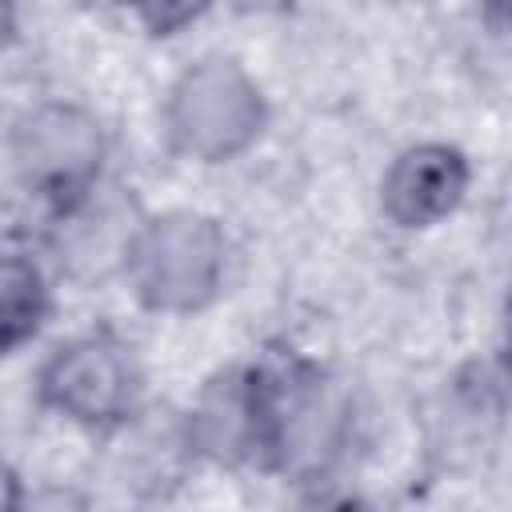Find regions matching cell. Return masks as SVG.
Wrapping results in <instances>:
<instances>
[{
	"label": "cell",
	"instance_id": "12",
	"mask_svg": "<svg viewBox=\"0 0 512 512\" xmlns=\"http://www.w3.org/2000/svg\"><path fill=\"white\" fill-rule=\"evenodd\" d=\"M76 4H112V0H76Z\"/></svg>",
	"mask_w": 512,
	"mask_h": 512
},
{
	"label": "cell",
	"instance_id": "2",
	"mask_svg": "<svg viewBox=\"0 0 512 512\" xmlns=\"http://www.w3.org/2000/svg\"><path fill=\"white\" fill-rule=\"evenodd\" d=\"M168 140L192 160H232L240 156L264 124L260 88L232 60H200L188 68L164 108Z\"/></svg>",
	"mask_w": 512,
	"mask_h": 512
},
{
	"label": "cell",
	"instance_id": "1",
	"mask_svg": "<svg viewBox=\"0 0 512 512\" xmlns=\"http://www.w3.org/2000/svg\"><path fill=\"white\" fill-rule=\"evenodd\" d=\"M124 268L152 312H196L224 280V236L208 216L164 212L128 236Z\"/></svg>",
	"mask_w": 512,
	"mask_h": 512
},
{
	"label": "cell",
	"instance_id": "5",
	"mask_svg": "<svg viewBox=\"0 0 512 512\" xmlns=\"http://www.w3.org/2000/svg\"><path fill=\"white\" fill-rule=\"evenodd\" d=\"M468 188V164L448 144H416L392 160L380 184L384 216L400 228H428L444 220Z\"/></svg>",
	"mask_w": 512,
	"mask_h": 512
},
{
	"label": "cell",
	"instance_id": "7",
	"mask_svg": "<svg viewBox=\"0 0 512 512\" xmlns=\"http://www.w3.org/2000/svg\"><path fill=\"white\" fill-rule=\"evenodd\" d=\"M44 280L32 260L0 256V348L36 332L44 316Z\"/></svg>",
	"mask_w": 512,
	"mask_h": 512
},
{
	"label": "cell",
	"instance_id": "10",
	"mask_svg": "<svg viewBox=\"0 0 512 512\" xmlns=\"http://www.w3.org/2000/svg\"><path fill=\"white\" fill-rule=\"evenodd\" d=\"M12 24H16L12 0H0V48H4V44H8V36H12Z\"/></svg>",
	"mask_w": 512,
	"mask_h": 512
},
{
	"label": "cell",
	"instance_id": "4",
	"mask_svg": "<svg viewBox=\"0 0 512 512\" xmlns=\"http://www.w3.org/2000/svg\"><path fill=\"white\" fill-rule=\"evenodd\" d=\"M40 388H44V400L64 416L80 424H112L132 404L136 372L120 344L104 336H88L60 348L48 360Z\"/></svg>",
	"mask_w": 512,
	"mask_h": 512
},
{
	"label": "cell",
	"instance_id": "3",
	"mask_svg": "<svg viewBox=\"0 0 512 512\" xmlns=\"http://www.w3.org/2000/svg\"><path fill=\"white\" fill-rule=\"evenodd\" d=\"M12 160L36 188L80 192L104 160V132L76 104H40L12 128Z\"/></svg>",
	"mask_w": 512,
	"mask_h": 512
},
{
	"label": "cell",
	"instance_id": "11",
	"mask_svg": "<svg viewBox=\"0 0 512 512\" xmlns=\"http://www.w3.org/2000/svg\"><path fill=\"white\" fill-rule=\"evenodd\" d=\"M488 4H492V24L500 28L504 24V0H488Z\"/></svg>",
	"mask_w": 512,
	"mask_h": 512
},
{
	"label": "cell",
	"instance_id": "9",
	"mask_svg": "<svg viewBox=\"0 0 512 512\" xmlns=\"http://www.w3.org/2000/svg\"><path fill=\"white\" fill-rule=\"evenodd\" d=\"M20 504V492H16V480H12V472L0 464V512H8V508H16Z\"/></svg>",
	"mask_w": 512,
	"mask_h": 512
},
{
	"label": "cell",
	"instance_id": "6",
	"mask_svg": "<svg viewBox=\"0 0 512 512\" xmlns=\"http://www.w3.org/2000/svg\"><path fill=\"white\" fill-rule=\"evenodd\" d=\"M188 440L216 456V460H240L256 444H264V388L248 376H224L192 412Z\"/></svg>",
	"mask_w": 512,
	"mask_h": 512
},
{
	"label": "cell",
	"instance_id": "8",
	"mask_svg": "<svg viewBox=\"0 0 512 512\" xmlns=\"http://www.w3.org/2000/svg\"><path fill=\"white\" fill-rule=\"evenodd\" d=\"M132 8L152 36H172L184 24H192L208 8V0H132Z\"/></svg>",
	"mask_w": 512,
	"mask_h": 512
}]
</instances>
